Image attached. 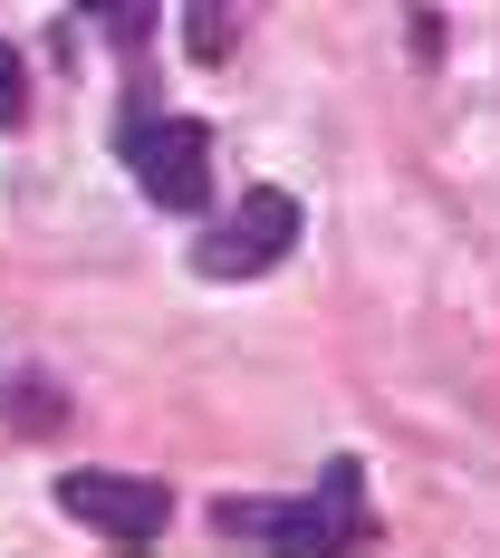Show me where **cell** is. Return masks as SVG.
<instances>
[{
	"label": "cell",
	"instance_id": "cell-6",
	"mask_svg": "<svg viewBox=\"0 0 500 558\" xmlns=\"http://www.w3.org/2000/svg\"><path fill=\"white\" fill-rule=\"evenodd\" d=\"M10 125H29V68H20V49L0 39V135Z\"/></svg>",
	"mask_w": 500,
	"mask_h": 558
},
{
	"label": "cell",
	"instance_id": "cell-4",
	"mask_svg": "<svg viewBox=\"0 0 500 558\" xmlns=\"http://www.w3.org/2000/svg\"><path fill=\"white\" fill-rule=\"evenodd\" d=\"M58 510L77 530H97L107 549H155L173 520V492L145 472H58Z\"/></svg>",
	"mask_w": 500,
	"mask_h": 558
},
{
	"label": "cell",
	"instance_id": "cell-5",
	"mask_svg": "<svg viewBox=\"0 0 500 558\" xmlns=\"http://www.w3.org/2000/svg\"><path fill=\"white\" fill-rule=\"evenodd\" d=\"M183 29H193V58H212V68H222L231 39H241V10H183Z\"/></svg>",
	"mask_w": 500,
	"mask_h": 558
},
{
	"label": "cell",
	"instance_id": "cell-1",
	"mask_svg": "<svg viewBox=\"0 0 500 558\" xmlns=\"http://www.w3.org/2000/svg\"><path fill=\"white\" fill-rule=\"evenodd\" d=\"M212 530L260 539L270 558H346V549H366L376 510H366V472L337 452L308 501H222V510H212Z\"/></svg>",
	"mask_w": 500,
	"mask_h": 558
},
{
	"label": "cell",
	"instance_id": "cell-2",
	"mask_svg": "<svg viewBox=\"0 0 500 558\" xmlns=\"http://www.w3.org/2000/svg\"><path fill=\"white\" fill-rule=\"evenodd\" d=\"M298 251V193L251 183L241 203H222V222L193 241V279H260Z\"/></svg>",
	"mask_w": 500,
	"mask_h": 558
},
{
	"label": "cell",
	"instance_id": "cell-3",
	"mask_svg": "<svg viewBox=\"0 0 500 558\" xmlns=\"http://www.w3.org/2000/svg\"><path fill=\"white\" fill-rule=\"evenodd\" d=\"M125 165L145 183V203L203 213V203H212V125H203V116H135V125H125Z\"/></svg>",
	"mask_w": 500,
	"mask_h": 558
}]
</instances>
